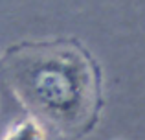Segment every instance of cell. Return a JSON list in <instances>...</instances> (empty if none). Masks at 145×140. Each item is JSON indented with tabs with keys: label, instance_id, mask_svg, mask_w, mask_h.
Here are the masks:
<instances>
[{
	"label": "cell",
	"instance_id": "obj_1",
	"mask_svg": "<svg viewBox=\"0 0 145 140\" xmlns=\"http://www.w3.org/2000/svg\"><path fill=\"white\" fill-rule=\"evenodd\" d=\"M11 78L26 105L63 131L81 127L92 112V70L72 46L44 44L20 50L11 61Z\"/></svg>",
	"mask_w": 145,
	"mask_h": 140
},
{
	"label": "cell",
	"instance_id": "obj_2",
	"mask_svg": "<svg viewBox=\"0 0 145 140\" xmlns=\"http://www.w3.org/2000/svg\"><path fill=\"white\" fill-rule=\"evenodd\" d=\"M7 140H39V131H37V127L33 124H24Z\"/></svg>",
	"mask_w": 145,
	"mask_h": 140
}]
</instances>
